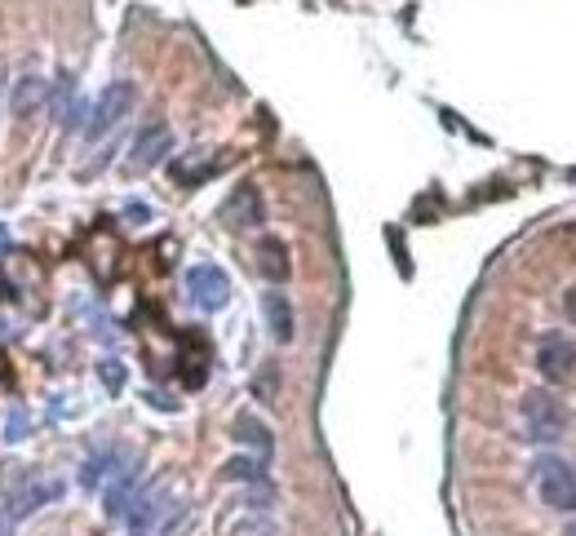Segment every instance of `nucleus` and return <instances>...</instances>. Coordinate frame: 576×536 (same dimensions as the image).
<instances>
[{
  "mask_svg": "<svg viewBox=\"0 0 576 536\" xmlns=\"http://www.w3.org/2000/svg\"><path fill=\"white\" fill-rule=\"evenodd\" d=\"M133 98H138V89L129 85V80H116V85H107L98 94V102L89 107V125H85V138L89 142H98L102 133H111L120 125V120L129 116V107H133Z\"/></svg>",
  "mask_w": 576,
  "mask_h": 536,
  "instance_id": "f03ea898",
  "label": "nucleus"
},
{
  "mask_svg": "<svg viewBox=\"0 0 576 536\" xmlns=\"http://www.w3.org/2000/svg\"><path fill=\"white\" fill-rule=\"evenodd\" d=\"M257 271H262L271 284H284L288 275H293V262H288V244L275 240V235H266V240L257 244Z\"/></svg>",
  "mask_w": 576,
  "mask_h": 536,
  "instance_id": "9d476101",
  "label": "nucleus"
},
{
  "mask_svg": "<svg viewBox=\"0 0 576 536\" xmlns=\"http://www.w3.org/2000/svg\"><path fill=\"white\" fill-rule=\"evenodd\" d=\"M133 497H138V470H120L107 488V519H125Z\"/></svg>",
  "mask_w": 576,
  "mask_h": 536,
  "instance_id": "ddd939ff",
  "label": "nucleus"
},
{
  "mask_svg": "<svg viewBox=\"0 0 576 536\" xmlns=\"http://www.w3.org/2000/svg\"><path fill=\"white\" fill-rule=\"evenodd\" d=\"M537 492L550 510L576 514V466L563 457H537Z\"/></svg>",
  "mask_w": 576,
  "mask_h": 536,
  "instance_id": "f257e3e1",
  "label": "nucleus"
},
{
  "mask_svg": "<svg viewBox=\"0 0 576 536\" xmlns=\"http://www.w3.org/2000/svg\"><path fill=\"white\" fill-rule=\"evenodd\" d=\"M9 528H14V519H9V514L0 510V536H9Z\"/></svg>",
  "mask_w": 576,
  "mask_h": 536,
  "instance_id": "a211bd4d",
  "label": "nucleus"
},
{
  "mask_svg": "<svg viewBox=\"0 0 576 536\" xmlns=\"http://www.w3.org/2000/svg\"><path fill=\"white\" fill-rule=\"evenodd\" d=\"M226 479H235V483H266V470H262V461H253V457H235V461H226Z\"/></svg>",
  "mask_w": 576,
  "mask_h": 536,
  "instance_id": "dca6fc26",
  "label": "nucleus"
},
{
  "mask_svg": "<svg viewBox=\"0 0 576 536\" xmlns=\"http://www.w3.org/2000/svg\"><path fill=\"white\" fill-rule=\"evenodd\" d=\"M169 147H173V129L169 125H147L138 133V142H133V151H129V169H138V173L156 169Z\"/></svg>",
  "mask_w": 576,
  "mask_h": 536,
  "instance_id": "0eeeda50",
  "label": "nucleus"
},
{
  "mask_svg": "<svg viewBox=\"0 0 576 536\" xmlns=\"http://www.w3.org/2000/svg\"><path fill=\"white\" fill-rule=\"evenodd\" d=\"M222 218H226V226H235V231H253V226H262L266 222L262 191H257V187H235L231 200L222 204Z\"/></svg>",
  "mask_w": 576,
  "mask_h": 536,
  "instance_id": "423d86ee",
  "label": "nucleus"
},
{
  "mask_svg": "<svg viewBox=\"0 0 576 536\" xmlns=\"http://www.w3.org/2000/svg\"><path fill=\"white\" fill-rule=\"evenodd\" d=\"M0 297H14V284H9L5 275H0Z\"/></svg>",
  "mask_w": 576,
  "mask_h": 536,
  "instance_id": "6ab92c4d",
  "label": "nucleus"
},
{
  "mask_svg": "<svg viewBox=\"0 0 576 536\" xmlns=\"http://www.w3.org/2000/svg\"><path fill=\"white\" fill-rule=\"evenodd\" d=\"M262 315H266V328H271V337L280 346L293 342V328H297V319H293V302L275 288V293H262Z\"/></svg>",
  "mask_w": 576,
  "mask_h": 536,
  "instance_id": "6e6552de",
  "label": "nucleus"
},
{
  "mask_svg": "<svg viewBox=\"0 0 576 536\" xmlns=\"http://www.w3.org/2000/svg\"><path fill=\"white\" fill-rule=\"evenodd\" d=\"M98 373H102V381H107V386H111V390H120V386H125V377H120L116 359H107V364H102V368H98Z\"/></svg>",
  "mask_w": 576,
  "mask_h": 536,
  "instance_id": "f3484780",
  "label": "nucleus"
},
{
  "mask_svg": "<svg viewBox=\"0 0 576 536\" xmlns=\"http://www.w3.org/2000/svg\"><path fill=\"white\" fill-rule=\"evenodd\" d=\"M537 373L545 381H568L576 373V342H568L563 333H550L537 342Z\"/></svg>",
  "mask_w": 576,
  "mask_h": 536,
  "instance_id": "39448f33",
  "label": "nucleus"
},
{
  "mask_svg": "<svg viewBox=\"0 0 576 536\" xmlns=\"http://www.w3.org/2000/svg\"><path fill=\"white\" fill-rule=\"evenodd\" d=\"M187 293H191V302L200 306V311H222V306L231 302V280H226L222 266L195 262L187 271Z\"/></svg>",
  "mask_w": 576,
  "mask_h": 536,
  "instance_id": "20e7f679",
  "label": "nucleus"
},
{
  "mask_svg": "<svg viewBox=\"0 0 576 536\" xmlns=\"http://www.w3.org/2000/svg\"><path fill=\"white\" fill-rule=\"evenodd\" d=\"M523 426H528L532 443H550L563 435L568 412H563V404L554 395H545V390H528V395H523Z\"/></svg>",
  "mask_w": 576,
  "mask_h": 536,
  "instance_id": "7ed1b4c3",
  "label": "nucleus"
},
{
  "mask_svg": "<svg viewBox=\"0 0 576 536\" xmlns=\"http://www.w3.org/2000/svg\"><path fill=\"white\" fill-rule=\"evenodd\" d=\"M5 244H9V235H5V226H0V249H5Z\"/></svg>",
  "mask_w": 576,
  "mask_h": 536,
  "instance_id": "aec40b11",
  "label": "nucleus"
},
{
  "mask_svg": "<svg viewBox=\"0 0 576 536\" xmlns=\"http://www.w3.org/2000/svg\"><path fill=\"white\" fill-rule=\"evenodd\" d=\"M235 439H240V443H249V448L257 452V457H271V448H275L271 430H266L257 417H249V412H244V417H235Z\"/></svg>",
  "mask_w": 576,
  "mask_h": 536,
  "instance_id": "4468645a",
  "label": "nucleus"
},
{
  "mask_svg": "<svg viewBox=\"0 0 576 536\" xmlns=\"http://www.w3.org/2000/svg\"><path fill=\"white\" fill-rule=\"evenodd\" d=\"M58 497H63V483H58V479H45V483H32V488H27V492H18V497H14V505H9V519H27V514H36L40 510V505H45V501H58Z\"/></svg>",
  "mask_w": 576,
  "mask_h": 536,
  "instance_id": "9b49d317",
  "label": "nucleus"
},
{
  "mask_svg": "<svg viewBox=\"0 0 576 536\" xmlns=\"http://www.w3.org/2000/svg\"><path fill=\"white\" fill-rule=\"evenodd\" d=\"M111 466H116V452H94V457L80 466V483H85V488H102V479L111 474Z\"/></svg>",
  "mask_w": 576,
  "mask_h": 536,
  "instance_id": "2eb2a0df",
  "label": "nucleus"
},
{
  "mask_svg": "<svg viewBox=\"0 0 576 536\" xmlns=\"http://www.w3.org/2000/svg\"><path fill=\"white\" fill-rule=\"evenodd\" d=\"M45 98H49L45 76H23V80L14 85V116H18V120H32Z\"/></svg>",
  "mask_w": 576,
  "mask_h": 536,
  "instance_id": "f8f14e48",
  "label": "nucleus"
},
{
  "mask_svg": "<svg viewBox=\"0 0 576 536\" xmlns=\"http://www.w3.org/2000/svg\"><path fill=\"white\" fill-rule=\"evenodd\" d=\"M129 536H156L160 532V497L156 492H138L125 510Z\"/></svg>",
  "mask_w": 576,
  "mask_h": 536,
  "instance_id": "1a4fd4ad",
  "label": "nucleus"
}]
</instances>
